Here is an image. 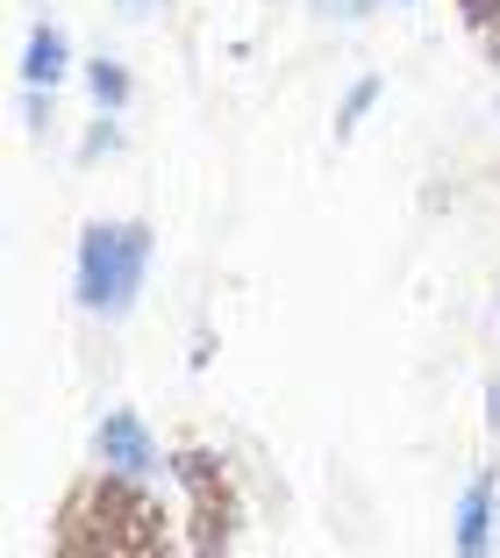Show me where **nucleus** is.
I'll return each mask as SVG.
<instances>
[{"instance_id": "20e7f679", "label": "nucleus", "mask_w": 500, "mask_h": 558, "mask_svg": "<svg viewBox=\"0 0 500 558\" xmlns=\"http://www.w3.org/2000/svg\"><path fill=\"white\" fill-rule=\"evenodd\" d=\"M72 72V36L58 29V22H36L29 44H22V86H44V94H58Z\"/></svg>"}, {"instance_id": "39448f33", "label": "nucleus", "mask_w": 500, "mask_h": 558, "mask_svg": "<svg viewBox=\"0 0 500 558\" xmlns=\"http://www.w3.org/2000/svg\"><path fill=\"white\" fill-rule=\"evenodd\" d=\"M86 94H94L100 116H122V108H130V72L114 65V58H94V65H86Z\"/></svg>"}, {"instance_id": "6e6552de", "label": "nucleus", "mask_w": 500, "mask_h": 558, "mask_svg": "<svg viewBox=\"0 0 500 558\" xmlns=\"http://www.w3.org/2000/svg\"><path fill=\"white\" fill-rule=\"evenodd\" d=\"M315 8H322V15H365L371 0H315Z\"/></svg>"}, {"instance_id": "7ed1b4c3", "label": "nucleus", "mask_w": 500, "mask_h": 558, "mask_svg": "<svg viewBox=\"0 0 500 558\" xmlns=\"http://www.w3.org/2000/svg\"><path fill=\"white\" fill-rule=\"evenodd\" d=\"M493 530H500V480L479 473L458 501V523H451V551L458 558H493Z\"/></svg>"}, {"instance_id": "f03ea898", "label": "nucleus", "mask_w": 500, "mask_h": 558, "mask_svg": "<svg viewBox=\"0 0 500 558\" xmlns=\"http://www.w3.org/2000/svg\"><path fill=\"white\" fill-rule=\"evenodd\" d=\"M94 451H100V465H108L114 480H150V473H158V437L144 429L136 409H108V415H100Z\"/></svg>"}, {"instance_id": "9b49d317", "label": "nucleus", "mask_w": 500, "mask_h": 558, "mask_svg": "<svg viewBox=\"0 0 500 558\" xmlns=\"http://www.w3.org/2000/svg\"><path fill=\"white\" fill-rule=\"evenodd\" d=\"M479 8H486V15H500V0H479Z\"/></svg>"}, {"instance_id": "9d476101", "label": "nucleus", "mask_w": 500, "mask_h": 558, "mask_svg": "<svg viewBox=\"0 0 500 558\" xmlns=\"http://www.w3.org/2000/svg\"><path fill=\"white\" fill-rule=\"evenodd\" d=\"M493 429H500V387H493Z\"/></svg>"}, {"instance_id": "f257e3e1", "label": "nucleus", "mask_w": 500, "mask_h": 558, "mask_svg": "<svg viewBox=\"0 0 500 558\" xmlns=\"http://www.w3.org/2000/svg\"><path fill=\"white\" fill-rule=\"evenodd\" d=\"M150 251H158L150 222H86L80 265H72L80 308L100 315V323H122L136 308V294H144V279H150Z\"/></svg>"}, {"instance_id": "1a4fd4ad", "label": "nucleus", "mask_w": 500, "mask_h": 558, "mask_svg": "<svg viewBox=\"0 0 500 558\" xmlns=\"http://www.w3.org/2000/svg\"><path fill=\"white\" fill-rule=\"evenodd\" d=\"M122 8H130V15H144V8H150V0H122Z\"/></svg>"}, {"instance_id": "423d86ee", "label": "nucleus", "mask_w": 500, "mask_h": 558, "mask_svg": "<svg viewBox=\"0 0 500 558\" xmlns=\"http://www.w3.org/2000/svg\"><path fill=\"white\" fill-rule=\"evenodd\" d=\"M371 100H379V80H357L351 94H343V108H337V136H351L357 122L371 116Z\"/></svg>"}, {"instance_id": "0eeeda50", "label": "nucleus", "mask_w": 500, "mask_h": 558, "mask_svg": "<svg viewBox=\"0 0 500 558\" xmlns=\"http://www.w3.org/2000/svg\"><path fill=\"white\" fill-rule=\"evenodd\" d=\"M122 144V130H114V116H100L94 130H86V144H80V158H108V150Z\"/></svg>"}]
</instances>
